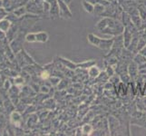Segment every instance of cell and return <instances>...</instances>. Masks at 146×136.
<instances>
[{"mask_svg": "<svg viewBox=\"0 0 146 136\" xmlns=\"http://www.w3.org/2000/svg\"><path fill=\"white\" fill-rule=\"evenodd\" d=\"M104 8H105V7L103 6L102 4L96 3V4L94 5V14H95V15H101V14H103L104 11Z\"/></svg>", "mask_w": 146, "mask_h": 136, "instance_id": "13", "label": "cell"}, {"mask_svg": "<svg viewBox=\"0 0 146 136\" xmlns=\"http://www.w3.org/2000/svg\"><path fill=\"white\" fill-rule=\"evenodd\" d=\"M58 7H59V15L64 18H72V12L68 7V4H66L63 0H57Z\"/></svg>", "mask_w": 146, "mask_h": 136, "instance_id": "2", "label": "cell"}, {"mask_svg": "<svg viewBox=\"0 0 146 136\" xmlns=\"http://www.w3.org/2000/svg\"><path fill=\"white\" fill-rule=\"evenodd\" d=\"M95 28L99 30L101 33L105 34L119 36V34H121L124 31L125 27L119 21H116V20H113L112 18L105 17L96 24Z\"/></svg>", "mask_w": 146, "mask_h": 136, "instance_id": "1", "label": "cell"}, {"mask_svg": "<svg viewBox=\"0 0 146 136\" xmlns=\"http://www.w3.org/2000/svg\"><path fill=\"white\" fill-rule=\"evenodd\" d=\"M36 41L40 43H46L48 40V34L46 32H39L36 34Z\"/></svg>", "mask_w": 146, "mask_h": 136, "instance_id": "10", "label": "cell"}, {"mask_svg": "<svg viewBox=\"0 0 146 136\" xmlns=\"http://www.w3.org/2000/svg\"><path fill=\"white\" fill-rule=\"evenodd\" d=\"M82 6H83L85 12H87L89 14L94 13V4L86 1V0H84L83 3H82Z\"/></svg>", "mask_w": 146, "mask_h": 136, "instance_id": "9", "label": "cell"}, {"mask_svg": "<svg viewBox=\"0 0 146 136\" xmlns=\"http://www.w3.org/2000/svg\"><path fill=\"white\" fill-rule=\"evenodd\" d=\"M113 43H114L113 38H111V39L101 38L98 48H100L101 50H104V51H110L113 46Z\"/></svg>", "mask_w": 146, "mask_h": 136, "instance_id": "3", "label": "cell"}, {"mask_svg": "<svg viewBox=\"0 0 146 136\" xmlns=\"http://www.w3.org/2000/svg\"><path fill=\"white\" fill-rule=\"evenodd\" d=\"M59 83H60V79L58 78V77H52L51 78V84H53V85H57V84H59Z\"/></svg>", "mask_w": 146, "mask_h": 136, "instance_id": "18", "label": "cell"}, {"mask_svg": "<svg viewBox=\"0 0 146 136\" xmlns=\"http://www.w3.org/2000/svg\"><path fill=\"white\" fill-rule=\"evenodd\" d=\"M87 74L89 75V77L91 78H96L99 76V74H101V70L96 66V65H93L89 69H87Z\"/></svg>", "mask_w": 146, "mask_h": 136, "instance_id": "6", "label": "cell"}, {"mask_svg": "<svg viewBox=\"0 0 146 136\" xmlns=\"http://www.w3.org/2000/svg\"><path fill=\"white\" fill-rule=\"evenodd\" d=\"M49 76H50V75H49L48 72H46V71H44V72H42V74H41V77H42V79L46 80Z\"/></svg>", "mask_w": 146, "mask_h": 136, "instance_id": "19", "label": "cell"}, {"mask_svg": "<svg viewBox=\"0 0 146 136\" xmlns=\"http://www.w3.org/2000/svg\"><path fill=\"white\" fill-rule=\"evenodd\" d=\"M86 1H88V2H90V3H92V4H94V5H95L97 3V0H86Z\"/></svg>", "mask_w": 146, "mask_h": 136, "instance_id": "22", "label": "cell"}, {"mask_svg": "<svg viewBox=\"0 0 146 136\" xmlns=\"http://www.w3.org/2000/svg\"><path fill=\"white\" fill-rule=\"evenodd\" d=\"M106 74H107V75H108L109 77L113 76V75L114 74V68L111 64L108 65L107 68H106Z\"/></svg>", "mask_w": 146, "mask_h": 136, "instance_id": "17", "label": "cell"}, {"mask_svg": "<svg viewBox=\"0 0 146 136\" xmlns=\"http://www.w3.org/2000/svg\"><path fill=\"white\" fill-rule=\"evenodd\" d=\"M143 94H146V84H145V86H144V88H143Z\"/></svg>", "mask_w": 146, "mask_h": 136, "instance_id": "23", "label": "cell"}, {"mask_svg": "<svg viewBox=\"0 0 146 136\" xmlns=\"http://www.w3.org/2000/svg\"><path fill=\"white\" fill-rule=\"evenodd\" d=\"M59 60H60V62H61L64 66H66L67 68L69 69H71V70H74V69H76L77 68V64L72 62V61H70L69 59H65V58H63V57H59Z\"/></svg>", "mask_w": 146, "mask_h": 136, "instance_id": "8", "label": "cell"}, {"mask_svg": "<svg viewBox=\"0 0 146 136\" xmlns=\"http://www.w3.org/2000/svg\"><path fill=\"white\" fill-rule=\"evenodd\" d=\"M41 92L42 93H48L49 92V89L47 86H42L41 87Z\"/></svg>", "mask_w": 146, "mask_h": 136, "instance_id": "21", "label": "cell"}, {"mask_svg": "<svg viewBox=\"0 0 146 136\" xmlns=\"http://www.w3.org/2000/svg\"><path fill=\"white\" fill-rule=\"evenodd\" d=\"M133 60H134V63H136L138 65H142V64L146 63V57L143 56V55L141 54H137L136 56L134 57Z\"/></svg>", "mask_w": 146, "mask_h": 136, "instance_id": "14", "label": "cell"}, {"mask_svg": "<svg viewBox=\"0 0 146 136\" xmlns=\"http://www.w3.org/2000/svg\"><path fill=\"white\" fill-rule=\"evenodd\" d=\"M139 68L137 67V64H131L129 65V68H128V71H129V75L130 77H134L135 75H136L137 72H138Z\"/></svg>", "mask_w": 146, "mask_h": 136, "instance_id": "11", "label": "cell"}, {"mask_svg": "<svg viewBox=\"0 0 146 136\" xmlns=\"http://www.w3.org/2000/svg\"><path fill=\"white\" fill-rule=\"evenodd\" d=\"M140 54H143V56H145V57H146V46L143 47L142 49L140 50Z\"/></svg>", "mask_w": 146, "mask_h": 136, "instance_id": "20", "label": "cell"}, {"mask_svg": "<svg viewBox=\"0 0 146 136\" xmlns=\"http://www.w3.org/2000/svg\"><path fill=\"white\" fill-rule=\"evenodd\" d=\"M131 19H132V22L134 25L135 27H139L142 24V17L140 16H133V17H131Z\"/></svg>", "mask_w": 146, "mask_h": 136, "instance_id": "15", "label": "cell"}, {"mask_svg": "<svg viewBox=\"0 0 146 136\" xmlns=\"http://www.w3.org/2000/svg\"><path fill=\"white\" fill-rule=\"evenodd\" d=\"M87 41L90 44L94 45V46H96L98 47V45L100 44L101 41V38L97 36H95L94 34H88L87 36Z\"/></svg>", "mask_w": 146, "mask_h": 136, "instance_id": "5", "label": "cell"}, {"mask_svg": "<svg viewBox=\"0 0 146 136\" xmlns=\"http://www.w3.org/2000/svg\"><path fill=\"white\" fill-rule=\"evenodd\" d=\"M96 64V61L94 59L92 60H88V61H84V62H81V63H78L76 64H77V68H82V69H89L91 66L94 65Z\"/></svg>", "mask_w": 146, "mask_h": 136, "instance_id": "7", "label": "cell"}, {"mask_svg": "<svg viewBox=\"0 0 146 136\" xmlns=\"http://www.w3.org/2000/svg\"><path fill=\"white\" fill-rule=\"evenodd\" d=\"M26 39H27V42H36V34H28L27 36V37H26Z\"/></svg>", "mask_w": 146, "mask_h": 136, "instance_id": "16", "label": "cell"}, {"mask_svg": "<svg viewBox=\"0 0 146 136\" xmlns=\"http://www.w3.org/2000/svg\"><path fill=\"white\" fill-rule=\"evenodd\" d=\"M81 130H82L83 134H84V135H90V134H92L93 131H94V128H93V126H92L91 124L86 123V124L83 125Z\"/></svg>", "mask_w": 146, "mask_h": 136, "instance_id": "12", "label": "cell"}, {"mask_svg": "<svg viewBox=\"0 0 146 136\" xmlns=\"http://www.w3.org/2000/svg\"><path fill=\"white\" fill-rule=\"evenodd\" d=\"M63 1H64L66 4H70V2H71V0H63Z\"/></svg>", "mask_w": 146, "mask_h": 136, "instance_id": "24", "label": "cell"}, {"mask_svg": "<svg viewBox=\"0 0 146 136\" xmlns=\"http://www.w3.org/2000/svg\"><path fill=\"white\" fill-rule=\"evenodd\" d=\"M123 45L126 48H129L131 43L133 41V34L132 31H130L129 28L125 27L124 31H123Z\"/></svg>", "mask_w": 146, "mask_h": 136, "instance_id": "4", "label": "cell"}]
</instances>
